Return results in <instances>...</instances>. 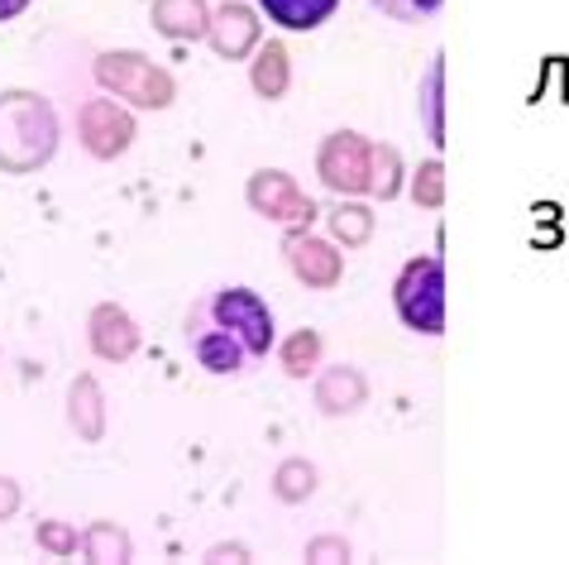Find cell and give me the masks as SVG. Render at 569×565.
I'll return each instance as SVG.
<instances>
[{"label": "cell", "instance_id": "obj_1", "mask_svg": "<svg viewBox=\"0 0 569 565\" xmlns=\"http://www.w3.org/2000/svg\"><path fill=\"white\" fill-rule=\"evenodd\" d=\"M62 145L58 106L34 87L0 91V172L6 178H29L49 168Z\"/></svg>", "mask_w": 569, "mask_h": 565}, {"label": "cell", "instance_id": "obj_2", "mask_svg": "<svg viewBox=\"0 0 569 565\" xmlns=\"http://www.w3.org/2000/svg\"><path fill=\"white\" fill-rule=\"evenodd\" d=\"M91 77L106 97L124 101L130 111H168L178 101V77L163 62H153L144 49H106L91 62Z\"/></svg>", "mask_w": 569, "mask_h": 565}, {"label": "cell", "instance_id": "obj_3", "mask_svg": "<svg viewBox=\"0 0 569 565\" xmlns=\"http://www.w3.org/2000/svg\"><path fill=\"white\" fill-rule=\"evenodd\" d=\"M392 311L417 336L446 331V259L440 255L407 259L398 278H392Z\"/></svg>", "mask_w": 569, "mask_h": 565}, {"label": "cell", "instance_id": "obj_4", "mask_svg": "<svg viewBox=\"0 0 569 565\" xmlns=\"http://www.w3.org/2000/svg\"><path fill=\"white\" fill-rule=\"evenodd\" d=\"M316 178L330 197H369L373 182V139L359 130H330L316 145Z\"/></svg>", "mask_w": 569, "mask_h": 565}, {"label": "cell", "instance_id": "obj_5", "mask_svg": "<svg viewBox=\"0 0 569 565\" xmlns=\"http://www.w3.org/2000/svg\"><path fill=\"white\" fill-rule=\"evenodd\" d=\"M201 307H207L211 321H220L226 331L240 336V345L249 350V359H268V350L278 345L273 307H268L254 288H216Z\"/></svg>", "mask_w": 569, "mask_h": 565}, {"label": "cell", "instance_id": "obj_6", "mask_svg": "<svg viewBox=\"0 0 569 565\" xmlns=\"http://www.w3.org/2000/svg\"><path fill=\"white\" fill-rule=\"evenodd\" d=\"M134 139H139V120L134 111L124 101L116 97H91L77 106V145H82L97 163H116L124 159V153L134 149Z\"/></svg>", "mask_w": 569, "mask_h": 565}, {"label": "cell", "instance_id": "obj_7", "mask_svg": "<svg viewBox=\"0 0 569 565\" xmlns=\"http://www.w3.org/2000/svg\"><path fill=\"white\" fill-rule=\"evenodd\" d=\"M244 201H249V211L254 216H263V221H273L282 230L311 226L316 216H321V207L311 201V192L292 178L288 168H254L249 172V182H244Z\"/></svg>", "mask_w": 569, "mask_h": 565}, {"label": "cell", "instance_id": "obj_8", "mask_svg": "<svg viewBox=\"0 0 569 565\" xmlns=\"http://www.w3.org/2000/svg\"><path fill=\"white\" fill-rule=\"evenodd\" d=\"M282 264L307 293H330L345 282V249L330 235H316L311 226L282 230Z\"/></svg>", "mask_w": 569, "mask_h": 565}, {"label": "cell", "instance_id": "obj_9", "mask_svg": "<svg viewBox=\"0 0 569 565\" xmlns=\"http://www.w3.org/2000/svg\"><path fill=\"white\" fill-rule=\"evenodd\" d=\"M187 345H192V359L207 374H216V379H234V374H244L254 359H249V350L240 345V336L226 331L220 321L207 317V307H192L187 311Z\"/></svg>", "mask_w": 569, "mask_h": 565}, {"label": "cell", "instance_id": "obj_10", "mask_svg": "<svg viewBox=\"0 0 569 565\" xmlns=\"http://www.w3.org/2000/svg\"><path fill=\"white\" fill-rule=\"evenodd\" d=\"M263 14L259 6H244V0H220L211 10V24H207V43L216 58L226 62H249V53L263 43Z\"/></svg>", "mask_w": 569, "mask_h": 565}, {"label": "cell", "instance_id": "obj_11", "mask_svg": "<svg viewBox=\"0 0 569 565\" xmlns=\"http://www.w3.org/2000/svg\"><path fill=\"white\" fill-rule=\"evenodd\" d=\"M144 345L139 321L124 311L120 303H97L87 317V350L101 359V365H130Z\"/></svg>", "mask_w": 569, "mask_h": 565}, {"label": "cell", "instance_id": "obj_12", "mask_svg": "<svg viewBox=\"0 0 569 565\" xmlns=\"http://www.w3.org/2000/svg\"><path fill=\"white\" fill-rule=\"evenodd\" d=\"M311 403H316V413L330 422L355 417L369 407V379H363V369H355V365H321L311 374Z\"/></svg>", "mask_w": 569, "mask_h": 565}, {"label": "cell", "instance_id": "obj_13", "mask_svg": "<svg viewBox=\"0 0 569 565\" xmlns=\"http://www.w3.org/2000/svg\"><path fill=\"white\" fill-rule=\"evenodd\" d=\"M68 427H72L77 442H87V446L106 442L110 407H106V388H101L97 374H72V384H68Z\"/></svg>", "mask_w": 569, "mask_h": 565}, {"label": "cell", "instance_id": "obj_14", "mask_svg": "<svg viewBox=\"0 0 569 565\" xmlns=\"http://www.w3.org/2000/svg\"><path fill=\"white\" fill-rule=\"evenodd\" d=\"M249 91L268 106L292 91V53L282 39H263L259 49L249 53Z\"/></svg>", "mask_w": 569, "mask_h": 565}, {"label": "cell", "instance_id": "obj_15", "mask_svg": "<svg viewBox=\"0 0 569 565\" xmlns=\"http://www.w3.org/2000/svg\"><path fill=\"white\" fill-rule=\"evenodd\" d=\"M149 24L153 34H163L172 43H197L207 39L211 6L207 0H149Z\"/></svg>", "mask_w": 569, "mask_h": 565}, {"label": "cell", "instance_id": "obj_16", "mask_svg": "<svg viewBox=\"0 0 569 565\" xmlns=\"http://www.w3.org/2000/svg\"><path fill=\"white\" fill-rule=\"evenodd\" d=\"M77 556L91 561V565H130L134 561V542L130 532L120 523H110V517H97V523H87L77 532Z\"/></svg>", "mask_w": 569, "mask_h": 565}, {"label": "cell", "instance_id": "obj_17", "mask_svg": "<svg viewBox=\"0 0 569 565\" xmlns=\"http://www.w3.org/2000/svg\"><path fill=\"white\" fill-rule=\"evenodd\" d=\"M378 230V216L363 197H336V207L326 211V235L336 240L340 249H363Z\"/></svg>", "mask_w": 569, "mask_h": 565}, {"label": "cell", "instance_id": "obj_18", "mask_svg": "<svg viewBox=\"0 0 569 565\" xmlns=\"http://www.w3.org/2000/svg\"><path fill=\"white\" fill-rule=\"evenodd\" d=\"M417 116H421V130L431 139V149H446V53L431 58L421 87H417Z\"/></svg>", "mask_w": 569, "mask_h": 565}, {"label": "cell", "instance_id": "obj_19", "mask_svg": "<svg viewBox=\"0 0 569 565\" xmlns=\"http://www.w3.org/2000/svg\"><path fill=\"white\" fill-rule=\"evenodd\" d=\"M268 24L288 29V34H311V29L330 24V14L340 10V0H254Z\"/></svg>", "mask_w": 569, "mask_h": 565}, {"label": "cell", "instance_id": "obj_20", "mask_svg": "<svg viewBox=\"0 0 569 565\" xmlns=\"http://www.w3.org/2000/svg\"><path fill=\"white\" fill-rule=\"evenodd\" d=\"M316 489H321V469H316L307 455H288V460H278L273 479H268V494H273L282 508H302L307 498H316Z\"/></svg>", "mask_w": 569, "mask_h": 565}, {"label": "cell", "instance_id": "obj_21", "mask_svg": "<svg viewBox=\"0 0 569 565\" xmlns=\"http://www.w3.org/2000/svg\"><path fill=\"white\" fill-rule=\"evenodd\" d=\"M326 365V340H321V331L316 326H297L292 336H282L278 340V369L288 374V379H311L316 369Z\"/></svg>", "mask_w": 569, "mask_h": 565}, {"label": "cell", "instance_id": "obj_22", "mask_svg": "<svg viewBox=\"0 0 569 565\" xmlns=\"http://www.w3.org/2000/svg\"><path fill=\"white\" fill-rule=\"evenodd\" d=\"M402 192H407L402 149L398 145H383V139H373V182H369V197L373 201H398Z\"/></svg>", "mask_w": 569, "mask_h": 565}, {"label": "cell", "instance_id": "obj_23", "mask_svg": "<svg viewBox=\"0 0 569 565\" xmlns=\"http://www.w3.org/2000/svg\"><path fill=\"white\" fill-rule=\"evenodd\" d=\"M407 197H412L417 207H426V211L446 207V159H440V153L421 159L412 172H407Z\"/></svg>", "mask_w": 569, "mask_h": 565}, {"label": "cell", "instance_id": "obj_24", "mask_svg": "<svg viewBox=\"0 0 569 565\" xmlns=\"http://www.w3.org/2000/svg\"><path fill=\"white\" fill-rule=\"evenodd\" d=\"M34 546L43 556H53V561H68V556H77V527L62 523V517H39L34 523Z\"/></svg>", "mask_w": 569, "mask_h": 565}, {"label": "cell", "instance_id": "obj_25", "mask_svg": "<svg viewBox=\"0 0 569 565\" xmlns=\"http://www.w3.org/2000/svg\"><path fill=\"white\" fill-rule=\"evenodd\" d=\"M369 6L398 24H421V20H431V14H440L446 0H369Z\"/></svg>", "mask_w": 569, "mask_h": 565}, {"label": "cell", "instance_id": "obj_26", "mask_svg": "<svg viewBox=\"0 0 569 565\" xmlns=\"http://www.w3.org/2000/svg\"><path fill=\"white\" fill-rule=\"evenodd\" d=\"M350 556H355V546L345 542V537H336V532H321V537H311L302 546V561H311V565H340V561H350Z\"/></svg>", "mask_w": 569, "mask_h": 565}, {"label": "cell", "instance_id": "obj_27", "mask_svg": "<svg viewBox=\"0 0 569 565\" xmlns=\"http://www.w3.org/2000/svg\"><path fill=\"white\" fill-rule=\"evenodd\" d=\"M20 508H24V484L14 475H0V523L20 517Z\"/></svg>", "mask_w": 569, "mask_h": 565}, {"label": "cell", "instance_id": "obj_28", "mask_svg": "<svg viewBox=\"0 0 569 565\" xmlns=\"http://www.w3.org/2000/svg\"><path fill=\"white\" fill-rule=\"evenodd\" d=\"M207 561H216V565L220 561H234V565H240V561H249V546L244 542H216L211 552H207Z\"/></svg>", "mask_w": 569, "mask_h": 565}, {"label": "cell", "instance_id": "obj_29", "mask_svg": "<svg viewBox=\"0 0 569 565\" xmlns=\"http://www.w3.org/2000/svg\"><path fill=\"white\" fill-rule=\"evenodd\" d=\"M34 6V0H0V24H10V20H20V14Z\"/></svg>", "mask_w": 569, "mask_h": 565}]
</instances>
